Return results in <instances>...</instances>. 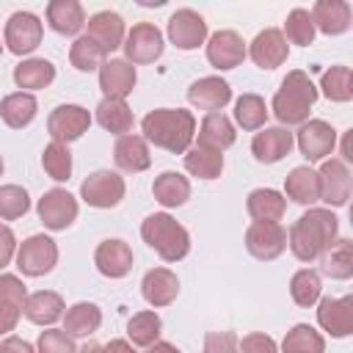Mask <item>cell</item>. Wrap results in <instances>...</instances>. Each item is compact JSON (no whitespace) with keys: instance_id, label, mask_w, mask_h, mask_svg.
<instances>
[{"instance_id":"cell-1","label":"cell","mask_w":353,"mask_h":353,"mask_svg":"<svg viewBox=\"0 0 353 353\" xmlns=\"http://www.w3.org/2000/svg\"><path fill=\"white\" fill-rule=\"evenodd\" d=\"M339 234V218L328 207H309L287 232V245L301 262L320 259Z\"/></svg>"},{"instance_id":"cell-2","label":"cell","mask_w":353,"mask_h":353,"mask_svg":"<svg viewBox=\"0 0 353 353\" xmlns=\"http://www.w3.org/2000/svg\"><path fill=\"white\" fill-rule=\"evenodd\" d=\"M141 132L146 143L171 154H185L196 138V116L185 108H154L143 116Z\"/></svg>"},{"instance_id":"cell-3","label":"cell","mask_w":353,"mask_h":353,"mask_svg":"<svg viewBox=\"0 0 353 353\" xmlns=\"http://www.w3.org/2000/svg\"><path fill=\"white\" fill-rule=\"evenodd\" d=\"M317 94L320 91L306 72H301V69L287 72V77L281 80V85L270 102V110H273L279 127H292V124L309 121V113H312V105L317 102Z\"/></svg>"},{"instance_id":"cell-4","label":"cell","mask_w":353,"mask_h":353,"mask_svg":"<svg viewBox=\"0 0 353 353\" xmlns=\"http://www.w3.org/2000/svg\"><path fill=\"white\" fill-rule=\"evenodd\" d=\"M141 237L163 262H179L190 251V232L168 212H152L141 223Z\"/></svg>"},{"instance_id":"cell-5","label":"cell","mask_w":353,"mask_h":353,"mask_svg":"<svg viewBox=\"0 0 353 353\" xmlns=\"http://www.w3.org/2000/svg\"><path fill=\"white\" fill-rule=\"evenodd\" d=\"M17 268L22 276L39 279L47 276L58 265V243L47 234H30L17 245Z\"/></svg>"},{"instance_id":"cell-6","label":"cell","mask_w":353,"mask_h":353,"mask_svg":"<svg viewBox=\"0 0 353 353\" xmlns=\"http://www.w3.org/2000/svg\"><path fill=\"white\" fill-rule=\"evenodd\" d=\"M124 176H119L116 171L110 168H99L94 174H88L80 185V199L88 204V207H97V210H110L116 207L121 199H124Z\"/></svg>"},{"instance_id":"cell-7","label":"cell","mask_w":353,"mask_h":353,"mask_svg":"<svg viewBox=\"0 0 353 353\" xmlns=\"http://www.w3.org/2000/svg\"><path fill=\"white\" fill-rule=\"evenodd\" d=\"M44 36V25L33 11H14L3 30V44L14 55H30Z\"/></svg>"},{"instance_id":"cell-8","label":"cell","mask_w":353,"mask_h":353,"mask_svg":"<svg viewBox=\"0 0 353 353\" xmlns=\"http://www.w3.org/2000/svg\"><path fill=\"white\" fill-rule=\"evenodd\" d=\"M121 47H124V61H130L135 66V63H154L163 55L165 41H163V33H160L157 25L138 22V25L130 28Z\"/></svg>"},{"instance_id":"cell-9","label":"cell","mask_w":353,"mask_h":353,"mask_svg":"<svg viewBox=\"0 0 353 353\" xmlns=\"http://www.w3.org/2000/svg\"><path fill=\"white\" fill-rule=\"evenodd\" d=\"M245 248L254 259L270 262L287 248V229L279 221H254L245 229Z\"/></svg>"},{"instance_id":"cell-10","label":"cell","mask_w":353,"mask_h":353,"mask_svg":"<svg viewBox=\"0 0 353 353\" xmlns=\"http://www.w3.org/2000/svg\"><path fill=\"white\" fill-rule=\"evenodd\" d=\"M77 199L66 190V188H50L41 199H39V204H36V212H39V221L47 226V229H52V232H63V229H69L72 223H74V218H77Z\"/></svg>"},{"instance_id":"cell-11","label":"cell","mask_w":353,"mask_h":353,"mask_svg":"<svg viewBox=\"0 0 353 353\" xmlns=\"http://www.w3.org/2000/svg\"><path fill=\"white\" fill-rule=\"evenodd\" d=\"M168 41L176 47V50H199L204 41H207V22L199 11L193 8H176L171 17H168Z\"/></svg>"},{"instance_id":"cell-12","label":"cell","mask_w":353,"mask_h":353,"mask_svg":"<svg viewBox=\"0 0 353 353\" xmlns=\"http://www.w3.org/2000/svg\"><path fill=\"white\" fill-rule=\"evenodd\" d=\"M91 127V113L83 105H58L47 116V132L55 143L69 146L72 141L83 138Z\"/></svg>"},{"instance_id":"cell-13","label":"cell","mask_w":353,"mask_h":353,"mask_svg":"<svg viewBox=\"0 0 353 353\" xmlns=\"http://www.w3.org/2000/svg\"><path fill=\"white\" fill-rule=\"evenodd\" d=\"M295 143H298L301 154L309 163H323L336 149V130L323 119H309V121L301 124V130L295 135Z\"/></svg>"},{"instance_id":"cell-14","label":"cell","mask_w":353,"mask_h":353,"mask_svg":"<svg viewBox=\"0 0 353 353\" xmlns=\"http://www.w3.org/2000/svg\"><path fill=\"white\" fill-rule=\"evenodd\" d=\"M317 182H320V201L331 207H345L350 199V168L347 163H342L339 157H328L323 160L320 171H317Z\"/></svg>"},{"instance_id":"cell-15","label":"cell","mask_w":353,"mask_h":353,"mask_svg":"<svg viewBox=\"0 0 353 353\" xmlns=\"http://www.w3.org/2000/svg\"><path fill=\"white\" fill-rule=\"evenodd\" d=\"M317 325L334 339H345L353 334V298H320L317 301Z\"/></svg>"},{"instance_id":"cell-16","label":"cell","mask_w":353,"mask_h":353,"mask_svg":"<svg viewBox=\"0 0 353 353\" xmlns=\"http://www.w3.org/2000/svg\"><path fill=\"white\" fill-rule=\"evenodd\" d=\"M245 55H248V50L237 30H215L207 39V61L221 72L240 66L245 61Z\"/></svg>"},{"instance_id":"cell-17","label":"cell","mask_w":353,"mask_h":353,"mask_svg":"<svg viewBox=\"0 0 353 353\" xmlns=\"http://www.w3.org/2000/svg\"><path fill=\"white\" fill-rule=\"evenodd\" d=\"M295 146V135L287 130V127H262L254 138H251V154L265 163V165H273L279 160H284Z\"/></svg>"},{"instance_id":"cell-18","label":"cell","mask_w":353,"mask_h":353,"mask_svg":"<svg viewBox=\"0 0 353 353\" xmlns=\"http://www.w3.org/2000/svg\"><path fill=\"white\" fill-rule=\"evenodd\" d=\"M248 50V58L259 66V69H276L287 61L290 55V44L287 39L281 36L279 28H265L254 36V41L245 47Z\"/></svg>"},{"instance_id":"cell-19","label":"cell","mask_w":353,"mask_h":353,"mask_svg":"<svg viewBox=\"0 0 353 353\" xmlns=\"http://www.w3.org/2000/svg\"><path fill=\"white\" fill-rule=\"evenodd\" d=\"M188 102L199 110H207V113H221L229 102H232V85L218 77V74H210V77H199L196 83H190L188 88Z\"/></svg>"},{"instance_id":"cell-20","label":"cell","mask_w":353,"mask_h":353,"mask_svg":"<svg viewBox=\"0 0 353 353\" xmlns=\"http://www.w3.org/2000/svg\"><path fill=\"white\" fill-rule=\"evenodd\" d=\"M132 248L119 237L102 240L94 251V265L105 279H124L132 270Z\"/></svg>"},{"instance_id":"cell-21","label":"cell","mask_w":353,"mask_h":353,"mask_svg":"<svg viewBox=\"0 0 353 353\" xmlns=\"http://www.w3.org/2000/svg\"><path fill=\"white\" fill-rule=\"evenodd\" d=\"M85 28H88L85 36H88L91 41H97L105 55L113 52V50H119V47L124 44V36H127L124 19H121V14H116V11H97L94 17L85 19Z\"/></svg>"},{"instance_id":"cell-22","label":"cell","mask_w":353,"mask_h":353,"mask_svg":"<svg viewBox=\"0 0 353 353\" xmlns=\"http://www.w3.org/2000/svg\"><path fill=\"white\" fill-rule=\"evenodd\" d=\"M138 83V74H135V66L124 58H108L102 66H99V88L105 97H119V99H127L132 94Z\"/></svg>"},{"instance_id":"cell-23","label":"cell","mask_w":353,"mask_h":353,"mask_svg":"<svg viewBox=\"0 0 353 353\" xmlns=\"http://www.w3.org/2000/svg\"><path fill=\"white\" fill-rule=\"evenodd\" d=\"M141 295L154 309L174 303L176 295H179V279H176V273L168 270V268H152V270H146V276L141 281Z\"/></svg>"},{"instance_id":"cell-24","label":"cell","mask_w":353,"mask_h":353,"mask_svg":"<svg viewBox=\"0 0 353 353\" xmlns=\"http://www.w3.org/2000/svg\"><path fill=\"white\" fill-rule=\"evenodd\" d=\"M113 160L121 171L127 174H141L152 165V154H149V143L143 141V135H121L116 138V146H113Z\"/></svg>"},{"instance_id":"cell-25","label":"cell","mask_w":353,"mask_h":353,"mask_svg":"<svg viewBox=\"0 0 353 353\" xmlns=\"http://www.w3.org/2000/svg\"><path fill=\"white\" fill-rule=\"evenodd\" d=\"M309 14L314 22V30L325 36H339L350 28V3L345 0H317Z\"/></svg>"},{"instance_id":"cell-26","label":"cell","mask_w":353,"mask_h":353,"mask_svg":"<svg viewBox=\"0 0 353 353\" xmlns=\"http://www.w3.org/2000/svg\"><path fill=\"white\" fill-rule=\"evenodd\" d=\"M63 298L52 290H39V292H30L28 301H25V317L33 323V325H47L52 328L61 317H63Z\"/></svg>"},{"instance_id":"cell-27","label":"cell","mask_w":353,"mask_h":353,"mask_svg":"<svg viewBox=\"0 0 353 353\" xmlns=\"http://www.w3.org/2000/svg\"><path fill=\"white\" fill-rule=\"evenodd\" d=\"M47 25L61 36H77L85 28V11L77 0H50Z\"/></svg>"},{"instance_id":"cell-28","label":"cell","mask_w":353,"mask_h":353,"mask_svg":"<svg viewBox=\"0 0 353 353\" xmlns=\"http://www.w3.org/2000/svg\"><path fill=\"white\" fill-rule=\"evenodd\" d=\"M284 193H287V199H292L295 204L314 207V204L320 201L317 171L309 168V165H295V168L284 176Z\"/></svg>"},{"instance_id":"cell-29","label":"cell","mask_w":353,"mask_h":353,"mask_svg":"<svg viewBox=\"0 0 353 353\" xmlns=\"http://www.w3.org/2000/svg\"><path fill=\"white\" fill-rule=\"evenodd\" d=\"M199 143L201 146H210L215 152H223L234 143L237 138V130H234V121L226 116V113H207L199 124Z\"/></svg>"},{"instance_id":"cell-30","label":"cell","mask_w":353,"mask_h":353,"mask_svg":"<svg viewBox=\"0 0 353 353\" xmlns=\"http://www.w3.org/2000/svg\"><path fill=\"white\" fill-rule=\"evenodd\" d=\"M99 325H102V309L91 301H77L63 312V331L72 339L91 336Z\"/></svg>"},{"instance_id":"cell-31","label":"cell","mask_w":353,"mask_h":353,"mask_svg":"<svg viewBox=\"0 0 353 353\" xmlns=\"http://www.w3.org/2000/svg\"><path fill=\"white\" fill-rule=\"evenodd\" d=\"M97 124L108 132H113L116 138L127 135L135 124L132 119V110L127 105V99H119V97H102V102L97 105Z\"/></svg>"},{"instance_id":"cell-32","label":"cell","mask_w":353,"mask_h":353,"mask_svg":"<svg viewBox=\"0 0 353 353\" xmlns=\"http://www.w3.org/2000/svg\"><path fill=\"white\" fill-rule=\"evenodd\" d=\"M52 80H55V66L47 58H25L14 66V83L28 94L47 88Z\"/></svg>"},{"instance_id":"cell-33","label":"cell","mask_w":353,"mask_h":353,"mask_svg":"<svg viewBox=\"0 0 353 353\" xmlns=\"http://www.w3.org/2000/svg\"><path fill=\"white\" fill-rule=\"evenodd\" d=\"M36 113H39V102L28 91H14V94H8V97L0 99V119L11 130L28 127L36 119Z\"/></svg>"},{"instance_id":"cell-34","label":"cell","mask_w":353,"mask_h":353,"mask_svg":"<svg viewBox=\"0 0 353 353\" xmlns=\"http://www.w3.org/2000/svg\"><path fill=\"white\" fill-rule=\"evenodd\" d=\"M152 196L154 201H160L165 210L182 207L190 199V182L188 176H182L179 171H163L160 176H154L152 182Z\"/></svg>"},{"instance_id":"cell-35","label":"cell","mask_w":353,"mask_h":353,"mask_svg":"<svg viewBox=\"0 0 353 353\" xmlns=\"http://www.w3.org/2000/svg\"><path fill=\"white\" fill-rule=\"evenodd\" d=\"M245 210L254 221H281L287 212V199L273 188H256L248 193Z\"/></svg>"},{"instance_id":"cell-36","label":"cell","mask_w":353,"mask_h":353,"mask_svg":"<svg viewBox=\"0 0 353 353\" xmlns=\"http://www.w3.org/2000/svg\"><path fill=\"white\" fill-rule=\"evenodd\" d=\"M185 171L199 179H218L223 171V152L196 143L185 152Z\"/></svg>"},{"instance_id":"cell-37","label":"cell","mask_w":353,"mask_h":353,"mask_svg":"<svg viewBox=\"0 0 353 353\" xmlns=\"http://www.w3.org/2000/svg\"><path fill=\"white\" fill-rule=\"evenodd\" d=\"M320 270L336 281L350 279L353 276V243L347 237H336V243L320 256Z\"/></svg>"},{"instance_id":"cell-38","label":"cell","mask_w":353,"mask_h":353,"mask_svg":"<svg viewBox=\"0 0 353 353\" xmlns=\"http://www.w3.org/2000/svg\"><path fill=\"white\" fill-rule=\"evenodd\" d=\"M160 334H163V320H160V314L152 312V309L135 312V314L127 320V336H130V342L138 345V347L154 345V342L160 339Z\"/></svg>"},{"instance_id":"cell-39","label":"cell","mask_w":353,"mask_h":353,"mask_svg":"<svg viewBox=\"0 0 353 353\" xmlns=\"http://www.w3.org/2000/svg\"><path fill=\"white\" fill-rule=\"evenodd\" d=\"M281 353H325V339L309 323H298L281 339Z\"/></svg>"},{"instance_id":"cell-40","label":"cell","mask_w":353,"mask_h":353,"mask_svg":"<svg viewBox=\"0 0 353 353\" xmlns=\"http://www.w3.org/2000/svg\"><path fill=\"white\" fill-rule=\"evenodd\" d=\"M320 292H323V281H320V273L312 270V268H301L292 273L290 279V295L298 306L309 309L320 301Z\"/></svg>"},{"instance_id":"cell-41","label":"cell","mask_w":353,"mask_h":353,"mask_svg":"<svg viewBox=\"0 0 353 353\" xmlns=\"http://www.w3.org/2000/svg\"><path fill=\"white\" fill-rule=\"evenodd\" d=\"M320 91L331 102H350L353 99V72L350 66H331L320 77Z\"/></svg>"},{"instance_id":"cell-42","label":"cell","mask_w":353,"mask_h":353,"mask_svg":"<svg viewBox=\"0 0 353 353\" xmlns=\"http://www.w3.org/2000/svg\"><path fill=\"white\" fill-rule=\"evenodd\" d=\"M108 61V55L102 52V47L97 41H91L85 33L77 36L69 47V63L77 72H99V66Z\"/></svg>"},{"instance_id":"cell-43","label":"cell","mask_w":353,"mask_h":353,"mask_svg":"<svg viewBox=\"0 0 353 353\" xmlns=\"http://www.w3.org/2000/svg\"><path fill=\"white\" fill-rule=\"evenodd\" d=\"M234 121L243 130H262L268 121V105L259 94H243L234 102Z\"/></svg>"},{"instance_id":"cell-44","label":"cell","mask_w":353,"mask_h":353,"mask_svg":"<svg viewBox=\"0 0 353 353\" xmlns=\"http://www.w3.org/2000/svg\"><path fill=\"white\" fill-rule=\"evenodd\" d=\"M314 22H312V14L306 8H292L284 19V30L281 36L290 41V44H298V47H309L314 41Z\"/></svg>"},{"instance_id":"cell-45","label":"cell","mask_w":353,"mask_h":353,"mask_svg":"<svg viewBox=\"0 0 353 353\" xmlns=\"http://www.w3.org/2000/svg\"><path fill=\"white\" fill-rule=\"evenodd\" d=\"M41 165H44V171H47L50 179L66 182L72 176V152H69V146L50 141L44 146V152H41Z\"/></svg>"},{"instance_id":"cell-46","label":"cell","mask_w":353,"mask_h":353,"mask_svg":"<svg viewBox=\"0 0 353 353\" xmlns=\"http://www.w3.org/2000/svg\"><path fill=\"white\" fill-rule=\"evenodd\" d=\"M30 210V196L19 185H0V218L17 221Z\"/></svg>"},{"instance_id":"cell-47","label":"cell","mask_w":353,"mask_h":353,"mask_svg":"<svg viewBox=\"0 0 353 353\" xmlns=\"http://www.w3.org/2000/svg\"><path fill=\"white\" fill-rule=\"evenodd\" d=\"M36 353H77V345L63 328H47L39 334Z\"/></svg>"},{"instance_id":"cell-48","label":"cell","mask_w":353,"mask_h":353,"mask_svg":"<svg viewBox=\"0 0 353 353\" xmlns=\"http://www.w3.org/2000/svg\"><path fill=\"white\" fill-rule=\"evenodd\" d=\"M0 301L14 306V309H25V301H28V290H25V281L14 273H0Z\"/></svg>"},{"instance_id":"cell-49","label":"cell","mask_w":353,"mask_h":353,"mask_svg":"<svg viewBox=\"0 0 353 353\" xmlns=\"http://www.w3.org/2000/svg\"><path fill=\"white\" fill-rule=\"evenodd\" d=\"M237 353H279V345L270 334L254 331V334H245L243 339H237Z\"/></svg>"},{"instance_id":"cell-50","label":"cell","mask_w":353,"mask_h":353,"mask_svg":"<svg viewBox=\"0 0 353 353\" xmlns=\"http://www.w3.org/2000/svg\"><path fill=\"white\" fill-rule=\"evenodd\" d=\"M201 353H237V336L232 331H210Z\"/></svg>"},{"instance_id":"cell-51","label":"cell","mask_w":353,"mask_h":353,"mask_svg":"<svg viewBox=\"0 0 353 353\" xmlns=\"http://www.w3.org/2000/svg\"><path fill=\"white\" fill-rule=\"evenodd\" d=\"M14 256H17V237H14L11 226L0 223V270L8 268Z\"/></svg>"},{"instance_id":"cell-52","label":"cell","mask_w":353,"mask_h":353,"mask_svg":"<svg viewBox=\"0 0 353 353\" xmlns=\"http://www.w3.org/2000/svg\"><path fill=\"white\" fill-rule=\"evenodd\" d=\"M19 317H22L19 309H14V306H8V303L0 301V336H8V334L17 328Z\"/></svg>"},{"instance_id":"cell-53","label":"cell","mask_w":353,"mask_h":353,"mask_svg":"<svg viewBox=\"0 0 353 353\" xmlns=\"http://www.w3.org/2000/svg\"><path fill=\"white\" fill-rule=\"evenodd\" d=\"M0 353H36V347H33L28 339H22V336L8 334V336L0 342Z\"/></svg>"},{"instance_id":"cell-54","label":"cell","mask_w":353,"mask_h":353,"mask_svg":"<svg viewBox=\"0 0 353 353\" xmlns=\"http://www.w3.org/2000/svg\"><path fill=\"white\" fill-rule=\"evenodd\" d=\"M105 353H138V350H135V345L130 339H110L105 345Z\"/></svg>"},{"instance_id":"cell-55","label":"cell","mask_w":353,"mask_h":353,"mask_svg":"<svg viewBox=\"0 0 353 353\" xmlns=\"http://www.w3.org/2000/svg\"><path fill=\"white\" fill-rule=\"evenodd\" d=\"M350 138H353V130H345V135H342V149H339V152H342V157H339L342 163H350V160H353V146H350Z\"/></svg>"},{"instance_id":"cell-56","label":"cell","mask_w":353,"mask_h":353,"mask_svg":"<svg viewBox=\"0 0 353 353\" xmlns=\"http://www.w3.org/2000/svg\"><path fill=\"white\" fill-rule=\"evenodd\" d=\"M146 353H182L176 345H171V342H163V339H157L154 345H149L146 347Z\"/></svg>"},{"instance_id":"cell-57","label":"cell","mask_w":353,"mask_h":353,"mask_svg":"<svg viewBox=\"0 0 353 353\" xmlns=\"http://www.w3.org/2000/svg\"><path fill=\"white\" fill-rule=\"evenodd\" d=\"M77 353H105V345H99V342H85Z\"/></svg>"},{"instance_id":"cell-58","label":"cell","mask_w":353,"mask_h":353,"mask_svg":"<svg viewBox=\"0 0 353 353\" xmlns=\"http://www.w3.org/2000/svg\"><path fill=\"white\" fill-rule=\"evenodd\" d=\"M3 168H6V165H3V157H0V176H3Z\"/></svg>"},{"instance_id":"cell-59","label":"cell","mask_w":353,"mask_h":353,"mask_svg":"<svg viewBox=\"0 0 353 353\" xmlns=\"http://www.w3.org/2000/svg\"><path fill=\"white\" fill-rule=\"evenodd\" d=\"M0 52H3V41H0Z\"/></svg>"}]
</instances>
